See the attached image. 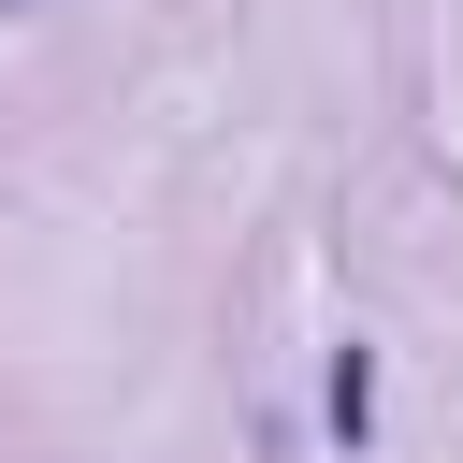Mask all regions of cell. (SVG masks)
<instances>
[{
  "label": "cell",
  "mask_w": 463,
  "mask_h": 463,
  "mask_svg": "<svg viewBox=\"0 0 463 463\" xmlns=\"http://www.w3.org/2000/svg\"><path fill=\"white\" fill-rule=\"evenodd\" d=\"M333 434H347V449L376 434V347H333Z\"/></svg>",
  "instance_id": "1"
}]
</instances>
